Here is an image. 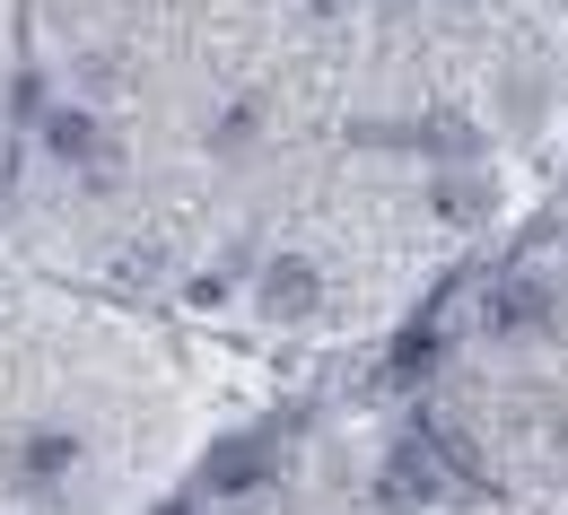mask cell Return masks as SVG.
Wrapping results in <instances>:
<instances>
[{
    "mask_svg": "<svg viewBox=\"0 0 568 515\" xmlns=\"http://www.w3.org/2000/svg\"><path fill=\"white\" fill-rule=\"evenodd\" d=\"M0 184H9V148H0Z\"/></svg>",
    "mask_w": 568,
    "mask_h": 515,
    "instance_id": "obj_5",
    "label": "cell"
},
{
    "mask_svg": "<svg viewBox=\"0 0 568 515\" xmlns=\"http://www.w3.org/2000/svg\"><path fill=\"white\" fill-rule=\"evenodd\" d=\"M44 141L62 148V157H97V123H88V114H53V132H44Z\"/></svg>",
    "mask_w": 568,
    "mask_h": 515,
    "instance_id": "obj_3",
    "label": "cell"
},
{
    "mask_svg": "<svg viewBox=\"0 0 568 515\" xmlns=\"http://www.w3.org/2000/svg\"><path fill=\"white\" fill-rule=\"evenodd\" d=\"M315 306H324V271L306 254H281L263 271V315H315Z\"/></svg>",
    "mask_w": 568,
    "mask_h": 515,
    "instance_id": "obj_1",
    "label": "cell"
},
{
    "mask_svg": "<svg viewBox=\"0 0 568 515\" xmlns=\"http://www.w3.org/2000/svg\"><path fill=\"white\" fill-rule=\"evenodd\" d=\"M490 323H498V332H551V289H534V280H516V289H498Z\"/></svg>",
    "mask_w": 568,
    "mask_h": 515,
    "instance_id": "obj_2",
    "label": "cell"
},
{
    "mask_svg": "<svg viewBox=\"0 0 568 515\" xmlns=\"http://www.w3.org/2000/svg\"><path fill=\"white\" fill-rule=\"evenodd\" d=\"M71 454H79L71 437H36V445H27V463H36V481H53V472H62Z\"/></svg>",
    "mask_w": 568,
    "mask_h": 515,
    "instance_id": "obj_4",
    "label": "cell"
}]
</instances>
